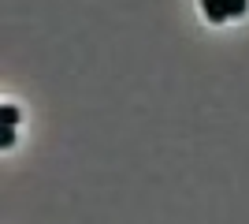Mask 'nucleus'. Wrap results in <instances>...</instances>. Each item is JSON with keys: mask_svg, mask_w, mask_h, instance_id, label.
Instances as JSON below:
<instances>
[{"mask_svg": "<svg viewBox=\"0 0 249 224\" xmlns=\"http://www.w3.org/2000/svg\"><path fill=\"white\" fill-rule=\"evenodd\" d=\"M201 11H205V19H208V22H223V19H231V15H227V0H201Z\"/></svg>", "mask_w": 249, "mask_h": 224, "instance_id": "1", "label": "nucleus"}, {"mask_svg": "<svg viewBox=\"0 0 249 224\" xmlns=\"http://www.w3.org/2000/svg\"><path fill=\"white\" fill-rule=\"evenodd\" d=\"M0 123H4V127H15V123H19V108L4 105V108H0Z\"/></svg>", "mask_w": 249, "mask_h": 224, "instance_id": "2", "label": "nucleus"}, {"mask_svg": "<svg viewBox=\"0 0 249 224\" xmlns=\"http://www.w3.org/2000/svg\"><path fill=\"white\" fill-rule=\"evenodd\" d=\"M246 4H249V0H227V15H231V19L246 15Z\"/></svg>", "mask_w": 249, "mask_h": 224, "instance_id": "3", "label": "nucleus"}, {"mask_svg": "<svg viewBox=\"0 0 249 224\" xmlns=\"http://www.w3.org/2000/svg\"><path fill=\"white\" fill-rule=\"evenodd\" d=\"M11 142H15V131H11V127H4V131H0V146L8 149V146H11Z\"/></svg>", "mask_w": 249, "mask_h": 224, "instance_id": "4", "label": "nucleus"}]
</instances>
